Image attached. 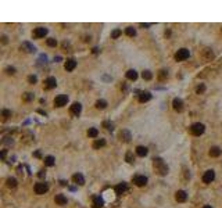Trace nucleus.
<instances>
[{"instance_id":"47","label":"nucleus","mask_w":222,"mask_h":208,"mask_svg":"<svg viewBox=\"0 0 222 208\" xmlns=\"http://www.w3.org/2000/svg\"><path fill=\"white\" fill-rule=\"evenodd\" d=\"M35 157H41V151H36V153H35Z\"/></svg>"},{"instance_id":"9","label":"nucleus","mask_w":222,"mask_h":208,"mask_svg":"<svg viewBox=\"0 0 222 208\" xmlns=\"http://www.w3.org/2000/svg\"><path fill=\"white\" fill-rule=\"evenodd\" d=\"M175 200H176L178 203H185V201L187 200V193H186L185 190H178V192L175 193Z\"/></svg>"},{"instance_id":"17","label":"nucleus","mask_w":222,"mask_h":208,"mask_svg":"<svg viewBox=\"0 0 222 208\" xmlns=\"http://www.w3.org/2000/svg\"><path fill=\"white\" fill-rule=\"evenodd\" d=\"M150 99H151V93L150 92H140V94H139V101L140 103H147Z\"/></svg>"},{"instance_id":"28","label":"nucleus","mask_w":222,"mask_h":208,"mask_svg":"<svg viewBox=\"0 0 222 208\" xmlns=\"http://www.w3.org/2000/svg\"><path fill=\"white\" fill-rule=\"evenodd\" d=\"M142 76H143L145 80H150L153 78V74H151V71H149V69H145V71L142 72Z\"/></svg>"},{"instance_id":"12","label":"nucleus","mask_w":222,"mask_h":208,"mask_svg":"<svg viewBox=\"0 0 222 208\" xmlns=\"http://www.w3.org/2000/svg\"><path fill=\"white\" fill-rule=\"evenodd\" d=\"M172 107H174L175 111L178 112H182L183 111V101H182V99H174V101H172Z\"/></svg>"},{"instance_id":"14","label":"nucleus","mask_w":222,"mask_h":208,"mask_svg":"<svg viewBox=\"0 0 222 208\" xmlns=\"http://www.w3.org/2000/svg\"><path fill=\"white\" fill-rule=\"evenodd\" d=\"M119 139H121L122 142H129V140L132 139V135H131V132L128 129H122L121 132H119Z\"/></svg>"},{"instance_id":"38","label":"nucleus","mask_w":222,"mask_h":208,"mask_svg":"<svg viewBox=\"0 0 222 208\" xmlns=\"http://www.w3.org/2000/svg\"><path fill=\"white\" fill-rule=\"evenodd\" d=\"M28 82H29V83H36V82H38V78H36V76H35V75H29L28 76Z\"/></svg>"},{"instance_id":"30","label":"nucleus","mask_w":222,"mask_h":208,"mask_svg":"<svg viewBox=\"0 0 222 208\" xmlns=\"http://www.w3.org/2000/svg\"><path fill=\"white\" fill-rule=\"evenodd\" d=\"M7 186H8V187H11V189L17 187V179H15V178H8V179H7Z\"/></svg>"},{"instance_id":"18","label":"nucleus","mask_w":222,"mask_h":208,"mask_svg":"<svg viewBox=\"0 0 222 208\" xmlns=\"http://www.w3.org/2000/svg\"><path fill=\"white\" fill-rule=\"evenodd\" d=\"M82 111V105L81 103H74L72 105H71V112H72L74 115H79Z\"/></svg>"},{"instance_id":"21","label":"nucleus","mask_w":222,"mask_h":208,"mask_svg":"<svg viewBox=\"0 0 222 208\" xmlns=\"http://www.w3.org/2000/svg\"><path fill=\"white\" fill-rule=\"evenodd\" d=\"M147 153H149V150H147V147H145V146H137L136 147V154L139 157H146Z\"/></svg>"},{"instance_id":"10","label":"nucleus","mask_w":222,"mask_h":208,"mask_svg":"<svg viewBox=\"0 0 222 208\" xmlns=\"http://www.w3.org/2000/svg\"><path fill=\"white\" fill-rule=\"evenodd\" d=\"M21 50H24L25 53H35L36 52V47L32 43H29V42H24V43L21 44Z\"/></svg>"},{"instance_id":"16","label":"nucleus","mask_w":222,"mask_h":208,"mask_svg":"<svg viewBox=\"0 0 222 208\" xmlns=\"http://www.w3.org/2000/svg\"><path fill=\"white\" fill-rule=\"evenodd\" d=\"M72 180L75 182L77 184H79V186H82V184H85V178H83V175L82 173H75V175L72 176Z\"/></svg>"},{"instance_id":"11","label":"nucleus","mask_w":222,"mask_h":208,"mask_svg":"<svg viewBox=\"0 0 222 208\" xmlns=\"http://www.w3.org/2000/svg\"><path fill=\"white\" fill-rule=\"evenodd\" d=\"M57 86V80L54 76H49L47 79L44 80V88L46 89H54Z\"/></svg>"},{"instance_id":"37","label":"nucleus","mask_w":222,"mask_h":208,"mask_svg":"<svg viewBox=\"0 0 222 208\" xmlns=\"http://www.w3.org/2000/svg\"><path fill=\"white\" fill-rule=\"evenodd\" d=\"M158 76H160V79H161V80H164L165 78H168V72L162 69V71H160V75H158Z\"/></svg>"},{"instance_id":"1","label":"nucleus","mask_w":222,"mask_h":208,"mask_svg":"<svg viewBox=\"0 0 222 208\" xmlns=\"http://www.w3.org/2000/svg\"><path fill=\"white\" fill-rule=\"evenodd\" d=\"M153 167H154V169H156V172L160 176H165L167 173H168V165H167L165 162H164V160L160 158V157H157V158L153 160Z\"/></svg>"},{"instance_id":"3","label":"nucleus","mask_w":222,"mask_h":208,"mask_svg":"<svg viewBox=\"0 0 222 208\" xmlns=\"http://www.w3.org/2000/svg\"><path fill=\"white\" fill-rule=\"evenodd\" d=\"M190 56V52L187 50V49H179L176 53H175V60L176 61H185L186 58H189Z\"/></svg>"},{"instance_id":"45","label":"nucleus","mask_w":222,"mask_h":208,"mask_svg":"<svg viewBox=\"0 0 222 208\" xmlns=\"http://www.w3.org/2000/svg\"><path fill=\"white\" fill-rule=\"evenodd\" d=\"M92 52L96 54V53H99V49H97V47H93V49H92Z\"/></svg>"},{"instance_id":"33","label":"nucleus","mask_w":222,"mask_h":208,"mask_svg":"<svg viewBox=\"0 0 222 208\" xmlns=\"http://www.w3.org/2000/svg\"><path fill=\"white\" fill-rule=\"evenodd\" d=\"M46 43H47V46H50V47H56V46H57V40L54 39V38H49V39L46 40Z\"/></svg>"},{"instance_id":"44","label":"nucleus","mask_w":222,"mask_h":208,"mask_svg":"<svg viewBox=\"0 0 222 208\" xmlns=\"http://www.w3.org/2000/svg\"><path fill=\"white\" fill-rule=\"evenodd\" d=\"M6 154H7V151H6V150H3V151H1V158H6Z\"/></svg>"},{"instance_id":"24","label":"nucleus","mask_w":222,"mask_h":208,"mask_svg":"<svg viewBox=\"0 0 222 208\" xmlns=\"http://www.w3.org/2000/svg\"><path fill=\"white\" fill-rule=\"evenodd\" d=\"M126 78L131 80H136L137 79V72L135 69H129V71H126Z\"/></svg>"},{"instance_id":"36","label":"nucleus","mask_w":222,"mask_h":208,"mask_svg":"<svg viewBox=\"0 0 222 208\" xmlns=\"http://www.w3.org/2000/svg\"><path fill=\"white\" fill-rule=\"evenodd\" d=\"M1 115H3L4 119H7L8 117H11V111H10V110H3V111H1Z\"/></svg>"},{"instance_id":"43","label":"nucleus","mask_w":222,"mask_h":208,"mask_svg":"<svg viewBox=\"0 0 222 208\" xmlns=\"http://www.w3.org/2000/svg\"><path fill=\"white\" fill-rule=\"evenodd\" d=\"M142 28H149V27H151V24H140Z\"/></svg>"},{"instance_id":"7","label":"nucleus","mask_w":222,"mask_h":208,"mask_svg":"<svg viewBox=\"0 0 222 208\" xmlns=\"http://www.w3.org/2000/svg\"><path fill=\"white\" fill-rule=\"evenodd\" d=\"M214 179H215V172L212 171V169L206 171L204 175H203V182H204V183H211Z\"/></svg>"},{"instance_id":"40","label":"nucleus","mask_w":222,"mask_h":208,"mask_svg":"<svg viewBox=\"0 0 222 208\" xmlns=\"http://www.w3.org/2000/svg\"><path fill=\"white\" fill-rule=\"evenodd\" d=\"M6 72H7L8 75H14V74H15V68H14V67H7V68H6Z\"/></svg>"},{"instance_id":"35","label":"nucleus","mask_w":222,"mask_h":208,"mask_svg":"<svg viewBox=\"0 0 222 208\" xmlns=\"http://www.w3.org/2000/svg\"><path fill=\"white\" fill-rule=\"evenodd\" d=\"M103 126H104L105 129H108V131H113L114 129V124L111 121H104V122H103Z\"/></svg>"},{"instance_id":"23","label":"nucleus","mask_w":222,"mask_h":208,"mask_svg":"<svg viewBox=\"0 0 222 208\" xmlns=\"http://www.w3.org/2000/svg\"><path fill=\"white\" fill-rule=\"evenodd\" d=\"M105 146V140L104 139H96L93 142V148H100Z\"/></svg>"},{"instance_id":"39","label":"nucleus","mask_w":222,"mask_h":208,"mask_svg":"<svg viewBox=\"0 0 222 208\" xmlns=\"http://www.w3.org/2000/svg\"><path fill=\"white\" fill-rule=\"evenodd\" d=\"M24 100H27V101L33 100V94H32V93H25V94H24Z\"/></svg>"},{"instance_id":"31","label":"nucleus","mask_w":222,"mask_h":208,"mask_svg":"<svg viewBox=\"0 0 222 208\" xmlns=\"http://www.w3.org/2000/svg\"><path fill=\"white\" fill-rule=\"evenodd\" d=\"M204 92H206V85H204V83H200L197 88H196V93H197V94H203Z\"/></svg>"},{"instance_id":"20","label":"nucleus","mask_w":222,"mask_h":208,"mask_svg":"<svg viewBox=\"0 0 222 208\" xmlns=\"http://www.w3.org/2000/svg\"><path fill=\"white\" fill-rule=\"evenodd\" d=\"M54 201H56L58 205H65L67 204V197H65L64 194H57V196L54 197Z\"/></svg>"},{"instance_id":"6","label":"nucleus","mask_w":222,"mask_h":208,"mask_svg":"<svg viewBox=\"0 0 222 208\" xmlns=\"http://www.w3.org/2000/svg\"><path fill=\"white\" fill-rule=\"evenodd\" d=\"M68 103V96L67 94H60L54 99V105L56 107H64L65 104Z\"/></svg>"},{"instance_id":"34","label":"nucleus","mask_w":222,"mask_h":208,"mask_svg":"<svg viewBox=\"0 0 222 208\" xmlns=\"http://www.w3.org/2000/svg\"><path fill=\"white\" fill-rule=\"evenodd\" d=\"M121 33H122L121 29H114L113 32H111V38H113V39H118V38L121 36Z\"/></svg>"},{"instance_id":"27","label":"nucleus","mask_w":222,"mask_h":208,"mask_svg":"<svg viewBox=\"0 0 222 208\" xmlns=\"http://www.w3.org/2000/svg\"><path fill=\"white\" fill-rule=\"evenodd\" d=\"M125 160H126V162L128 164H133L135 162V157H133V153L132 151H128L125 154Z\"/></svg>"},{"instance_id":"19","label":"nucleus","mask_w":222,"mask_h":208,"mask_svg":"<svg viewBox=\"0 0 222 208\" xmlns=\"http://www.w3.org/2000/svg\"><path fill=\"white\" fill-rule=\"evenodd\" d=\"M104 205V201H103V198H101L100 196H94L93 197V207L94 208H101Z\"/></svg>"},{"instance_id":"2","label":"nucleus","mask_w":222,"mask_h":208,"mask_svg":"<svg viewBox=\"0 0 222 208\" xmlns=\"http://www.w3.org/2000/svg\"><path fill=\"white\" fill-rule=\"evenodd\" d=\"M204 131H206V126H204V124H200V122H196V124H193L192 126H190V133L194 135V136H200V135H203Z\"/></svg>"},{"instance_id":"5","label":"nucleus","mask_w":222,"mask_h":208,"mask_svg":"<svg viewBox=\"0 0 222 208\" xmlns=\"http://www.w3.org/2000/svg\"><path fill=\"white\" fill-rule=\"evenodd\" d=\"M49 190V184L46 182H39L35 184V193L36 194H44Z\"/></svg>"},{"instance_id":"41","label":"nucleus","mask_w":222,"mask_h":208,"mask_svg":"<svg viewBox=\"0 0 222 208\" xmlns=\"http://www.w3.org/2000/svg\"><path fill=\"white\" fill-rule=\"evenodd\" d=\"M3 142H4L6 144H13V139H11V137H6Z\"/></svg>"},{"instance_id":"13","label":"nucleus","mask_w":222,"mask_h":208,"mask_svg":"<svg viewBox=\"0 0 222 208\" xmlns=\"http://www.w3.org/2000/svg\"><path fill=\"white\" fill-rule=\"evenodd\" d=\"M128 190V184L125 183V182H122V183H118L117 186H115V193H117L118 196H122L124 193Z\"/></svg>"},{"instance_id":"48","label":"nucleus","mask_w":222,"mask_h":208,"mask_svg":"<svg viewBox=\"0 0 222 208\" xmlns=\"http://www.w3.org/2000/svg\"><path fill=\"white\" fill-rule=\"evenodd\" d=\"M203 208H212V207H211V205H204Z\"/></svg>"},{"instance_id":"25","label":"nucleus","mask_w":222,"mask_h":208,"mask_svg":"<svg viewBox=\"0 0 222 208\" xmlns=\"http://www.w3.org/2000/svg\"><path fill=\"white\" fill-rule=\"evenodd\" d=\"M54 162H56V158H54L53 156L44 157V164L47 165V167H53V165H54Z\"/></svg>"},{"instance_id":"8","label":"nucleus","mask_w":222,"mask_h":208,"mask_svg":"<svg viewBox=\"0 0 222 208\" xmlns=\"http://www.w3.org/2000/svg\"><path fill=\"white\" fill-rule=\"evenodd\" d=\"M47 28H43V27H38L35 28L33 31V38H38V39H41V38H44V36L47 35Z\"/></svg>"},{"instance_id":"46","label":"nucleus","mask_w":222,"mask_h":208,"mask_svg":"<svg viewBox=\"0 0 222 208\" xmlns=\"http://www.w3.org/2000/svg\"><path fill=\"white\" fill-rule=\"evenodd\" d=\"M60 183H61V186H65V184H67V182H65V180H61Z\"/></svg>"},{"instance_id":"32","label":"nucleus","mask_w":222,"mask_h":208,"mask_svg":"<svg viewBox=\"0 0 222 208\" xmlns=\"http://www.w3.org/2000/svg\"><path fill=\"white\" fill-rule=\"evenodd\" d=\"M125 33L128 36H135L136 35V29L133 28V27H128V28L125 29Z\"/></svg>"},{"instance_id":"4","label":"nucleus","mask_w":222,"mask_h":208,"mask_svg":"<svg viewBox=\"0 0 222 208\" xmlns=\"http://www.w3.org/2000/svg\"><path fill=\"white\" fill-rule=\"evenodd\" d=\"M133 183L136 184L137 187H143L147 184V178L145 175H136L133 176Z\"/></svg>"},{"instance_id":"26","label":"nucleus","mask_w":222,"mask_h":208,"mask_svg":"<svg viewBox=\"0 0 222 208\" xmlns=\"http://www.w3.org/2000/svg\"><path fill=\"white\" fill-rule=\"evenodd\" d=\"M105 107H107V101H105V100L100 99V100L96 101V108H99V110H104Z\"/></svg>"},{"instance_id":"22","label":"nucleus","mask_w":222,"mask_h":208,"mask_svg":"<svg viewBox=\"0 0 222 208\" xmlns=\"http://www.w3.org/2000/svg\"><path fill=\"white\" fill-rule=\"evenodd\" d=\"M221 153H222V150L219 147H217V146H214V147L210 148V156L211 157H219L221 156Z\"/></svg>"},{"instance_id":"15","label":"nucleus","mask_w":222,"mask_h":208,"mask_svg":"<svg viewBox=\"0 0 222 208\" xmlns=\"http://www.w3.org/2000/svg\"><path fill=\"white\" fill-rule=\"evenodd\" d=\"M75 67H77V61L74 60V58H68V60L65 61V65H64L65 71H74Z\"/></svg>"},{"instance_id":"29","label":"nucleus","mask_w":222,"mask_h":208,"mask_svg":"<svg viewBox=\"0 0 222 208\" xmlns=\"http://www.w3.org/2000/svg\"><path fill=\"white\" fill-rule=\"evenodd\" d=\"M88 136H89V137H93V139H94V137L99 136V131H97L96 128H90V129L88 131Z\"/></svg>"},{"instance_id":"42","label":"nucleus","mask_w":222,"mask_h":208,"mask_svg":"<svg viewBox=\"0 0 222 208\" xmlns=\"http://www.w3.org/2000/svg\"><path fill=\"white\" fill-rule=\"evenodd\" d=\"M38 175H39V178H44V176H46V172L42 169V171H39V173H38Z\"/></svg>"}]
</instances>
